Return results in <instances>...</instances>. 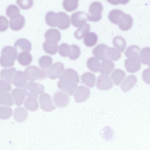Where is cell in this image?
<instances>
[{"instance_id": "1", "label": "cell", "mask_w": 150, "mask_h": 150, "mask_svg": "<svg viewBox=\"0 0 150 150\" xmlns=\"http://www.w3.org/2000/svg\"><path fill=\"white\" fill-rule=\"evenodd\" d=\"M17 51L15 47L10 46L5 47L1 52L0 65L5 68L13 67L17 58Z\"/></svg>"}, {"instance_id": "2", "label": "cell", "mask_w": 150, "mask_h": 150, "mask_svg": "<svg viewBox=\"0 0 150 150\" xmlns=\"http://www.w3.org/2000/svg\"><path fill=\"white\" fill-rule=\"evenodd\" d=\"M25 95L29 98H38L45 91L44 86L39 83L29 82L23 88Z\"/></svg>"}, {"instance_id": "3", "label": "cell", "mask_w": 150, "mask_h": 150, "mask_svg": "<svg viewBox=\"0 0 150 150\" xmlns=\"http://www.w3.org/2000/svg\"><path fill=\"white\" fill-rule=\"evenodd\" d=\"M103 6L100 2L95 1L92 3L89 7L88 20L93 22H98L102 18Z\"/></svg>"}, {"instance_id": "4", "label": "cell", "mask_w": 150, "mask_h": 150, "mask_svg": "<svg viewBox=\"0 0 150 150\" xmlns=\"http://www.w3.org/2000/svg\"><path fill=\"white\" fill-rule=\"evenodd\" d=\"M25 73L27 79L30 81L42 80L47 76L45 71L35 66H30L26 68Z\"/></svg>"}, {"instance_id": "5", "label": "cell", "mask_w": 150, "mask_h": 150, "mask_svg": "<svg viewBox=\"0 0 150 150\" xmlns=\"http://www.w3.org/2000/svg\"><path fill=\"white\" fill-rule=\"evenodd\" d=\"M69 16L64 12L55 13L54 16V27H57L61 30L68 29L70 26Z\"/></svg>"}, {"instance_id": "6", "label": "cell", "mask_w": 150, "mask_h": 150, "mask_svg": "<svg viewBox=\"0 0 150 150\" xmlns=\"http://www.w3.org/2000/svg\"><path fill=\"white\" fill-rule=\"evenodd\" d=\"M53 100L56 106L63 108L68 105L70 99L67 93L65 92L57 91L53 96Z\"/></svg>"}, {"instance_id": "7", "label": "cell", "mask_w": 150, "mask_h": 150, "mask_svg": "<svg viewBox=\"0 0 150 150\" xmlns=\"http://www.w3.org/2000/svg\"><path fill=\"white\" fill-rule=\"evenodd\" d=\"M88 20V14L83 11H78L72 14L70 22L74 26L79 28L86 24Z\"/></svg>"}, {"instance_id": "8", "label": "cell", "mask_w": 150, "mask_h": 150, "mask_svg": "<svg viewBox=\"0 0 150 150\" xmlns=\"http://www.w3.org/2000/svg\"><path fill=\"white\" fill-rule=\"evenodd\" d=\"M64 70V66L62 62H57L52 65L46 72L47 76L52 79L59 78Z\"/></svg>"}, {"instance_id": "9", "label": "cell", "mask_w": 150, "mask_h": 150, "mask_svg": "<svg viewBox=\"0 0 150 150\" xmlns=\"http://www.w3.org/2000/svg\"><path fill=\"white\" fill-rule=\"evenodd\" d=\"M40 107L46 112H51L55 110V107L52 102L51 96L48 93H42L39 98Z\"/></svg>"}, {"instance_id": "10", "label": "cell", "mask_w": 150, "mask_h": 150, "mask_svg": "<svg viewBox=\"0 0 150 150\" xmlns=\"http://www.w3.org/2000/svg\"><path fill=\"white\" fill-rule=\"evenodd\" d=\"M58 86L60 90L72 96L76 89L77 83L72 81L60 80L58 83Z\"/></svg>"}, {"instance_id": "11", "label": "cell", "mask_w": 150, "mask_h": 150, "mask_svg": "<svg viewBox=\"0 0 150 150\" xmlns=\"http://www.w3.org/2000/svg\"><path fill=\"white\" fill-rule=\"evenodd\" d=\"M118 25L122 30L124 31L129 30L133 26V18L130 15L124 12L120 17Z\"/></svg>"}, {"instance_id": "12", "label": "cell", "mask_w": 150, "mask_h": 150, "mask_svg": "<svg viewBox=\"0 0 150 150\" xmlns=\"http://www.w3.org/2000/svg\"><path fill=\"white\" fill-rule=\"evenodd\" d=\"M97 86L99 90L107 91L112 87L113 82L108 75L102 74L98 77Z\"/></svg>"}, {"instance_id": "13", "label": "cell", "mask_w": 150, "mask_h": 150, "mask_svg": "<svg viewBox=\"0 0 150 150\" xmlns=\"http://www.w3.org/2000/svg\"><path fill=\"white\" fill-rule=\"evenodd\" d=\"M90 95V90L86 86H80L75 91V101L77 103L84 102L89 98Z\"/></svg>"}, {"instance_id": "14", "label": "cell", "mask_w": 150, "mask_h": 150, "mask_svg": "<svg viewBox=\"0 0 150 150\" xmlns=\"http://www.w3.org/2000/svg\"><path fill=\"white\" fill-rule=\"evenodd\" d=\"M125 67L129 73H135L138 72L141 68L140 59H129L125 60Z\"/></svg>"}, {"instance_id": "15", "label": "cell", "mask_w": 150, "mask_h": 150, "mask_svg": "<svg viewBox=\"0 0 150 150\" xmlns=\"http://www.w3.org/2000/svg\"><path fill=\"white\" fill-rule=\"evenodd\" d=\"M27 79L25 73L22 71H18L13 76L12 83L16 87H23L26 84Z\"/></svg>"}, {"instance_id": "16", "label": "cell", "mask_w": 150, "mask_h": 150, "mask_svg": "<svg viewBox=\"0 0 150 150\" xmlns=\"http://www.w3.org/2000/svg\"><path fill=\"white\" fill-rule=\"evenodd\" d=\"M25 19L23 15H19L11 18L10 20V27L14 31H18L23 28Z\"/></svg>"}, {"instance_id": "17", "label": "cell", "mask_w": 150, "mask_h": 150, "mask_svg": "<svg viewBox=\"0 0 150 150\" xmlns=\"http://www.w3.org/2000/svg\"><path fill=\"white\" fill-rule=\"evenodd\" d=\"M59 78L60 80L72 81L77 83L79 82L78 74L75 70L72 69H65Z\"/></svg>"}, {"instance_id": "18", "label": "cell", "mask_w": 150, "mask_h": 150, "mask_svg": "<svg viewBox=\"0 0 150 150\" xmlns=\"http://www.w3.org/2000/svg\"><path fill=\"white\" fill-rule=\"evenodd\" d=\"M45 38L46 42L57 44L61 38L60 32L57 29H51L46 32Z\"/></svg>"}, {"instance_id": "19", "label": "cell", "mask_w": 150, "mask_h": 150, "mask_svg": "<svg viewBox=\"0 0 150 150\" xmlns=\"http://www.w3.org/2000/svg\"><path fill=\"white\" fill-rule=\"evenodd\" d=\"M108 47L105 44H100L93 49L92 51L93 54L96 58L99 60L106 59Z\"/></svg>"}, {"instance_id": "20", "label": "cell", "mask_w": 150, "mask_h": 150, "mask_svg": "<svg viewBox=\"0 0 150 150\" xmlns=\"http://www.w3.org/2000/svg\"><path fill=\"white\" fill-rule=\"evenodd\" d=\"M115 68V64L110 60L106 59L103 60L100 63V72L101 74L108 75Z\"/></svg>"}, {"instance_id": "21", "label": "cell", "mask_w": 150, "mask_h": 150, "mask_svg": "<svg viewBox=\"0 0 150 150\" xmlns=\"http://www.w3.org/2000/svg\"><path fill=\"white\" fill-rule=\"evenodd\" d=\"M137 82V78L134 75L128 76L122 82L121 88L124 92H127L134 87Z\"/></svg>"}, {"instance_id": "22", "label": "cell", "mask_w": 150, "mask_h": 150, "mask_svg": "<svg viewBox=\"0 0 150 150\" xmlns=\"http://www.w3.org/2000/svg\"><path fill=\"white\" fill-rule=\"evenodd\" d=\"M11 95L16 105L18 106L22 105L25 97L23 90L19 88H15L12 91Z\"/></svg>"}, {"instance_id": "23", "label": "cell", "mask_w": 150, "mask_h": 150, "mask_svg": "<svg viewBox=\"0 0 150 150\" xmlns=\"http://www.w3.org/2000/svg\"><path fill=\"white\" fill-rule=\"evenodd\" d=\"M13 115L14 119L17 122H22L27 119L28 113L24 108L20 107L16 108Z\"/></svg>"}, {"instance_id": "24", "label": "cell", "mask_w": 150, "mask_h": 150, "mask_svg": "<svg viewBox=\"0 0 150 150\" xmlns=\"http://www.w3.org/2000/svg\"><path fill=\"white\" fill-rule=\"evenodd\" d=\"M17 59L20 65L23 66H27L31 63L33 58L29 52L24 51L19 54Z\"/></svg>"}, {"instance_id": "25", "label": "cell", "mask_w": 150, "mask_h": 150, "mask_svg": "<svg viewBox=\"0 0 150 150\" xmlns=\"http://www.w3.org/2000/svg\"><path fill=\"white\" fill-rule=\"evenodd\" d=\"M81 79L84 84L90 88L95 86L96 77L92 73L90 72L84 73L81 76Z\"/></svg>"}, {"instance_id": "26", "label": "cell", "mask_w": 150, "mask_h": 150, "mask_svg": "<svg viewBox=\"0 0 150 150\" xmlns=\"http://www.w3.org/2000/svg\"><path fill=\"white\" fill-rule=\"evenodd\" d=\"M126 76V73L121 69H116L112 72L111 77L115 84L119 85L121 83Z\"/></svg>"}, {"instance_id": "27", "label": "cell", "mask_w": 150, "mask_h": 150, "mask_svg": "<svg viewBox=\"0 0 150 150\" xmlns=\"http://www.w3.org/2000/svg\"><path fill=\"white\" fill-rule=\"evenodd\" d=\"M98 37L94 32H89L84 37V43L88 47H93L97 44Z\"/></svg>"}, {"instance_id": "28", "label": "cell", "mask_w": 150, "mask_h": 150, "mask_svg": "<svg viewBox=\"0 0 150 150\" xmlns=\"http://www.w3.org/2000/svg\"><path fill=\"white\" fill-rule=\"evenodd\" d=\"M140 48L136 45H131L126 50L125 55L129 59H139Z\"/></svg>"}, {"instance_id": "29", "label": "cell", "mask_w": 150, "mask_h": 150, "mask_svg": "<svg viewBox=\"0 0 150 150\" xmlns=\"http://www.w3.org/2000/svg\"><path fill=\"white\" fill-rule=\"evenodd\" d=\"M16 72V69L14 68L4 69L0 73V78L11 83H12V78Z\"/></svg>"}, {"instance_id": "30", "label": "cell", "mask_w": 150, "mask_h": 150, "mask_svg": "<svg viewBox=\"0 0 150 150\" xmlns=\"http://www.w3.org/2000/svg\"><path fill=\"white\" fill-rule=\"evenodd\" d=\"M14 45L16 48H19L25 52H30L32 49L31 44L26 39H19L15 42Z\"/></svg>"}, {"instance_id": "31", "label": "cell", "mask_w": 150, "mask_h": 150, "mask_svg": "<svg viewBox=\"0 0 150 150\" xmlns=\"http://www.w3.org/2000/svg\"><path fill=\"white\" fill-rule=\"evenodd\" d=\"M88 68L92 72L97 73L100 70V63L99 60L96 57H91L86 62Z\"/></svg>"}, {"instance_id": "32", "label": "cell", "mask_w": 150, "mask_h": 150, "mask_svg": "<svg viewBox=\"0 0 150 150\" xmlns=\"http://www.w3.org/2000/svg\"><path fill=\"white\" fill-rule=\"evenodd\" d=\"M113 44L116 49L120 52H123L127 46L126 40L120 36H116L114 38Z\"/></svg>"}, {"instance_id": "33", "label": "cell", "mask_w": 150, "mask_h": 150, "mask_svg": "<svg viewBox=\"0 0 150 150\" xmlns=\"http://www.w3.org/2000/svg\"><path fill=\"white\" fill-rule=\"evenodd\" d=\"M24 106L29 111L34 112L38 110L39 105L38 100L36 98H29L25 100Z\"/></svg>"}, {"instance_id": "34", "label": "cell", "mask_w": 150, "mask_h": 150, "mask_svg": "<svg viewBox=\"0 0 150 150\" xmlns=\"http://www.w3.org/2000/svg\"><path fill=\"white\" fill-rule=\"evenodd\" d=\"M139 59L144 65L149 64L150 62V47H145L141 50Z\"/></svg>"}, {"instance_id": "35", "label": "cell", "mask_w": 150, "mask_h": 150, "mask_svg": "<svg viewBox=\"0 0 150 150\" xmlns=\"http://www.w3.org/2000/svg\"><path fill=\"white\" fill-rule=\"evenodd\" d=\"M90 28V25L86 24L76 30L74 33V37L77 39H81L89 32Z\"/></svg>"}, {"instance_id": "36", "label": "cell", "mask_w": 150, "mask_h": 150, "mask_svg": "<svg viewBox=\"0 0 150 150\" xmlns=\"http://www.w3.org/2000/svg\"><path fill=\"white\" fill-rule=\"evenodd\" d=\"M44 51L48 54L54 55L56 54L59 50V47L57 44L45 42L43 44Z\"/></svg>"}, {"instance_id": "37", "label": "cell", "mask_w": 150, "mask_h": 150, "mask_svg": "<svg viewBox=\"0 0 150 150\" xmlns=\"http://www.w3.org/2000/svg\"><path fill=\"white\" fill-rule=\"evenodd\" d=\"M79 0H64L63 7L69 12L74 11L77 8L79 5Z\"/></svg>"}, {"instance_id": "38", "label": "cell", "mask_w": 150, "mask_h": 150, "mask_svg": "<svg viewBox=\"0 0 150 150\" xmlns=\"http://www.w3.org/2000/svg\"><path fill=\"white\" fill-rule=\"evenodd\" d=\"M107 57L108 59L116 61L121 58V54L120 52L116 48L108 47L107 53Z\"/></svg>"}, {"instance_id": "39", "label": "cell", "mask_w": 150, "mask_h": 150, "mask_svg": "<svg viewBox=\"0 0 150 150\" xmlns=\"http://www.w3.org/2000/svg\"><path fill=\"white\" fill-rule=\"evenodd\" d=\"M123 13L124 12L120 10L117 9L112 10L109 13L108 19L113 24L118 25L119 18Z\"/></svg>"}, {"instance_id": "40", "label": "cell", "mask_w": 150, "mask_h": 150, "mask_svg": "<svg viewBox=\"0 0 150 150\" xmlns=\"http://www.w3.org/2000/svg\"><path fill=\"white\" fill-rule=\"evenodd\" d=\"M13 104V98L9 93L6 92L0 93V105L11 106Z\"/></svg>"}, {"instance_id": "41", "label": "cell", "mask_w": 150, "mask_h": 150, "mask_svg": "<svg viewBox=\"0 0 150 150\" xmlns=\"http://www.w3.org/2000/svg\"><path fill=\"white\" fill-rule=\"evenodd\" d=\"M52 59L48 55L42 56L39 60V64L43 69L49 68L52 66Z\"/></svg>"}, {"instance_id": "42", "label": "cell", "mask_w": 150, "mask_h": 150, "mask_svg": "<svg viewBox=\"0 0 150 150\" xmlns=\"http://www.w3.org/2000/svg\"><path fill=\"white\" fill-rule=\"evenodd\" d=\"M6 14L8 17L11 18L20 15V10L16 5L11 4L9 5L6 8Z\"/></svg>"}, {"instance_id": "43", "label": "cell", "mask_w": 150, "mask_h": 150, "mask_svg": "<svg viewBox=\"0 0 150 150\" xmlns=\"http://www.w3.org/2000/svg\"><path fill=\"white\" fill-rule=\"evenodd\" d=\"M70 52H69V59L71 60H76L78 59L81 54V51L79 47L76 45H73L70 46Z\"/></svg>"}, {"instance_id": "44", "label": "cell", "mask_w": 150, "mask_h": 150, "mask_svg": "<svg viewBox=\"0 0 150 150\" xmlns=\"http://www.w3.org/2000/svg\"><path fill=\"white\" fill-rule=\"evenodd\" d=\"M12 110L10 108L6 106H0V119L7 120L11 117Z\"/></svg>"}, {"instance_id": "45", "label": "cell", "mask_w": 150, "mask_h": 150, "mask_svg": "<svg viewBox=\"0 0 150 150\" xmlns=\"http://www.w3.org/2000/svg\"><path fill=\"white\" fill-rule=\"evenodd\" d=\"M17 4L22 9L28 10L33 5V0H16Z\"/></svg>"}, {"instance_id": "46", "label": "cell", "mask_w": 150, "mask_h": 150, "mask_svg": "<svg viewBox=\"0 0 150 150\" xmlns=\"http://www.w3.org/2000/svg\"><path fill=\"white\" fill-rule=\"evenodd\" d=\"M70 46L66 43L61 44L59 47V53L63 57L69 56L70 52Z\"/></svg>"}, {"instance_id": "47", "label": "cell", "mask_w": 150, "mask_h": 150, "mask_svg": "<svg viewBox=\"0 0 150 150\" xmlns=\"http://www.w3.org/2000/svg\"><path fill=\"white\" fill-rule=\"evenodd\" d=\"M10 83L4 79H0V93L8 92L11 91Z\"/></svg>"}, {"instance_id": "48", "label": "cell", "mask_w": 150, "mask_h": 150, "mask_svg": "<svg viewBox=\"0 0 150 150\" xmlns=\"http://www.w3.org/2000/svg\"><path fill=\"white\" fill-rule=\"evenodd\" d=\"M8 28V21L6 17L0 16V32H4Z\"/></svg>"}, {"instance_id": "49", "label": "cell", "mask_w": 150, "mask_h": 150, "mask_svg": "<svg viewBox=\"0 0 150 150\" xmlns=\"http://www.w3.org/2000/svg\"><path fill=\"white\" fill-rule=\"evenodd\" d=\"M142 78L144 82L150 85V69H146L143 71Z\"/></svg>"}, {"instance_id": "50", "label": "cell", "mask_w": 150, "mask_h": 150, "mask_svg": "<svg viewBox=\"0 0 150 150\" xmlns=\"http://www.w3.org/2000/svg\"><path fill=\"white\" fill-rule=\"evenodd\" d=\"M107 1L111 4L116 5L120 4L125 5L129 2V0H107Z\"/></svg>"}, {"instance_id": "51", "label": "cell", "mask_w": 150, "mask_h": 150, "mask_svg": "<svg viewBox=\"0 0 150 150\" xmlns=\"http://www.w3.org/2000/svg\"><path fill=\"white\" fill-rule=\"evenodd\" d=\"M149 67L150 68V62H149Z\"/></svg>"}]
</instances>
